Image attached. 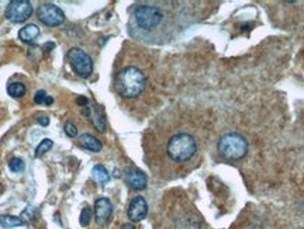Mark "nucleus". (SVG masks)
Segmentation results:
<instances>
[{
  "label": "nucleus",
  "mask_w": 304,
  "mask_h": 229,
  "mask_svg": "<svg viewBox=\"0 0 304 229\" xmlns=\"http://www.w3.org/2000/svg\"><path fill=\"white\" fill-rule=\"evenodd\" d=\"M146 86L145 75L135 66H127L121 69L116 76V90L126 99L139 96Z\"/></svg>",
  "instance_id": "nucleus-1"
},
{
  "label": "nucleus",
  "mask_w": 304,
  "mask_h": 229,
  "mask_svg": "<svg viewBox=\"0 0 304 229\" xmlns=\"http://www.w3.org/2000/svg\"><path fill=\"white\" fill-rule=\"evenodd\" d=\"M196 151L197 145L195 138L192 135L184 134V132L173 135L168 142V147H166L168 156L173 162H179V163L192 159Z\"/></svg>",
  "instance_id": "nucleus-2"
},
{
  "label": "nucleus",
  "mask_w": 304,
  "mask_h": 229,
  "mask_svg": "<svg viewBox=\"0 0 304 229\" xmlns=\"http://www.w3.org/2000/svg\"><path fill=\"white\" fill-rule=\"evenodd\" d=\"M218 152L227 160L242 159L248 152V142L241 134L228 132L218 141Z\"/></svg>",
  "instance_id": "nucleus-3"
},
{
  "label": "nucleus",
  "mask_w": 304,
  "mask_h": 229,
  "mask_svg": "<svg viewBox=\"0 0 304 229\" xmlns=\"http://www.w3.org/2000/svg\"><path fill=\"white\" fill-rule=\"evenodd\" d=\"M68 62L79 77H89L93 72V62L92 58L81 48H72L68 52Z\"/></svg>",
  "instance_id": "nucleus-4"
},
{
  "label": "nucleus",
  "mask_w": 304,
  "mask_h": 229,
  "mask_svg": "<svg viewBox=\"0 0 304 229\" xmlns=\"http://www.w3.org/2000/svg\"><path fill=\"white\" fill-rule=\"evenodd\" d=\"M135 21L141 28L144 30H152L155 27H158L162 21L164 14L159 10L158 7L154 6H138L134 12Z\"/></svg>",
  "instance_id": "nucleus-5"
},
{
  "label": "nucleus",
  "mask_w": 304,
  "mask_h": 229,
  "mask_svg": "<svg viewBox=\"0 0 304 229\" xmlns=\"http://www.w3.org/2000/svg\"><path fill=\"white\" fill-rule=\"evenodd\" d=\"M32 5L28 0H12L6 7L5 16L14 24H21L31 17Z\"/></svg>",
  "instance_id": "nucleus-6"
},
{
  "label": "nucleus",
  "mask_w": 304,
  "mask_h": 229,
  "mask_svg": "<svg viewBox=\"0 0 304 229\" xmlns=\"http://www.w3.org/2000/svg\"><path fill=\"white\" fill-rule=\"evenodd\" d=\"M37 14L40 21L48 27L61 26L65 21V14H63L62 10L58 6H55V5H52V3L41 5L38 7Z\"/></svg>",
  "instance_id": "nucleus-7"
},
{
  "label": "nucleus",
  "mask_w": 304,
  "mask_h": 229,
  "mask_svg": "<svg viewBox=\"0 0 304 229\" xmlns=\"http://www.w3.org/2000/svg\"><path fill=\"white\" fill-rule=\"evenodd\" d=\"M127 214L133 222H139V221L145 219L146 214H148V204H146L145 198L141 197V196L134 197L128 205Z\"/></svg>",
  "instance_id": "nucleus-8"
},
{
  "label": "nucleus",
  "mask_w": 304,
  "mask_h": 229,
  "mask_svg": "<svg viewBox=\"0 0 304 229\" xmlns=\"http://www.w3.org/2000/svg\"><path fill=\"white\" fill-rule=\"evenodd\" d=\"M113 214V205L110 200L106 197H100L95 203V215L96 221L99 225H106L110 221V216Z\"/></svg>",
  "instance_id": "nucleus-9"
},
{
  "label": "nucleus",
  "mask_w": 304,
  "mask_h": 229,
  "mask_svg": "<svg viewBox=\"0 0 304 229\" xmlns=\"http://www.w3.org/2000/svg\"><path fill=\"white\" fill-rule=\"evenodd\" d=\"M126 181L127 185L130 186L131 189H134V190H144L146 187V183H148L146 174L142 170H139V169H130L127 172Z\"/></svg>",
  "instance_id": "nucleus-10"
},
{
  "label": "nucleus",
  "mask_w": 304,
  "mask_h": 229,
  "mask_svg": "<svg viewBox=\"0 0 304 229\" xmlns=\"http://www.w3.org/2000/svg\"><path fill=\"white\" fill-rule=\"evenodd\" d=\"M38 37H40V28L35 24H28L19 31L20 41H23L24 44H32Z\"/></svg>",
  "instance_id": "nucleus-11"
},
{
  "label": "nucleus",
  "mask_w": 304,
  "mask_h": 229,
  "mask_svg": "<svg viewBox=\"0 0 304 229\" xmlns=\"http://www.w3.org/2000/svg\"><path fill=\"white\" fill-rule=\"evenodd\" d=\"M79 145L83 148V149H88L90 152H100L101 151V144L100 141L97 140L96 136L90 134H83L79 136Z\"/></svg>",
  "instance_id": "nucleus-12"
},
{
  "label": "nucleus",
  "mask_w": 304,
  "mask_h": 229,
  "mask_svg": "<svg viewBox=\"0 0 304 229\" xmlns=\"http://www.w3.org/2000/svg\"><path fill=\"white\" fill-rule=\"evenodd\" d=\"M0 225H2V228L12 229L17 228V226H24V221L20 216L2 214L0 215Z\"/></svg>",
  "instance_id": "nucleus-13"
},
{
  "label": "nucleus",
  "mask_w": 304,
  "mask_h": 229,
  "mask_svg": "<svg viewBox=\"0 0 304 229\" xmlns=\"http://www.w3.org/2000/svg\"><path fill=\"white\" fill-rule=\"evenodd\" d=\"M92 177L95 181H97L99 185H106L110 181V174H108L107 169L104 166L101 165H96L93 169H92Z\"/></svg>",
  "instance_id": "nucleus-14"
},
{
  "label": "nucleus",
  "mask_w": 304,
  "mask_h": 229,
  "mask_svg": "<svg viewBox=\"0 0 304 229\" xmlns=\"http://www.w3.org/2000/svg\"><path fill=\"white\" fill-rule=\"evenodd\" d=\"M7 93L13 99H20L25 95V86L21 82H13L7 86Z\"/></svg>",
  "instance_id": "nucleus-15"
},
{
  "label": "nucleus",
  "mask_w": 304,
  "mask_h": 229,
  "mask_svg": "<svg viewBox=\"0 0 304 229\" xmlns=\"http://www.w3.org/2000/svg\"><path fill=\"white\" fill-rule=\"evenodd\" d=\"M88 114L92 115V120H93V124H95V127L99 129V131H104L106 129V122H104V118H103V115L99 113V108H96L93 113H90L88 111Z\"/></svg>",
  "instance_id": "nucleus-16"
},
{
  "label": "nucleus",
  "mask_w": 304,
  "mask_h": 229,
  "mask_svg": "<svg viewBox=\"0 0 304 229\" xmlns=\"http://www.w3.org/2000/svg\"><path fill=\"white\" fill-rule=\"evenodd\" d=\"M52 145H54V142L51 140H48V138L41 141L40 145L37 147V149H35V158H41L43 155H45V153L48 152L51 148H52Z\"/></svg>",
  "instance_id": "nucleus-17"
},
{
  "label": "nucleus",
  "mask_w": 304,
  "mask_h": 229,
  "mask_svg": "<svg viewBox=\"0 0 304 229\" xmlns=\"http://www.w3.org/2000/svg\"><path fill=\"white\" fill-rule=\"evenodd\" d=\"M34 102L35 104H47V106H51L54 103V99L45 93V90H38L35 96H34Z\"/></svg>",
  "instance_id": "nucleus-18"
},
{
  "label": "nucleus",
  "mask_w": 304,
  "mask_h": 229,
  "mask_svg": "<svg viewBox=\"0 0 304 229\" xmlns=\"http://www.w3.org/2000/svg\"><path fill=\"white\" fill-rule=\"evenodd\" d=\"M24 167H25L24 160L20 159V158H12V159L9 160V169H10L13 173L23 172Z\"/></svg>",
  "instance_id": "nucleus-19"
},
{
  "label": "nucleus",
  "mask_w": 304,
  "mask_h": 229,
  "mask_svg": "<svg viewBox=\"0 0 304 229\" xmlns=\"http://www.w3.org/2000/svg\"><path fill=\"white\" fill-rule=\"evenodd\" d=\"M90 219H92V210L89 207H85L81 212V216H79V223L82 226H88L90 223Z\"/></svg>",
  "instance_id": "nucleus-20"
},
{
  "label": "nucleus",
  "mask_w": 304,
  "mask_h": 229,
  "mask_svg": "<svg viewBox=\"0 0 304 229\" xmlns=\"http://www.w3.org/2000/svg\"><path fill=\"white\" fill-rule=\"evenodd\" d=\"M63 131H65V134L68 135L69 138H75L76 135H78V128L73 122H65V127H63Z\"/></svg>",
  "instance_id": "nucleus-21"
},
{
  "label": "nucleus",
  "mask_w": 304,
  "mask_h": 229,
  "mask_svg": "<svg viewBox=\"0 0 304 229\" xmlns=\"http://www.w3.org/2000/svg\"><path fill=\"white\" fill-rule=\"evenodd\" d=\"M37 121L40 125H43V127H47L48 124H50V118L47 117V115H40L37 118Z\"/></svg>",
  "instance_id": "nucleus-22"
},
{
  "label": "nucleus",
  "mask_w": 304,
  "mask_h": 229,
  "mask_svg": "<svg viewBox=\"0 0 304 229\" xmlns=\"http://www.w3.org/2000/svg\"><path fill=\"white\" fill-rule=\"evenodd\" d=\"M76 103L81 106V107H88V99L86 97H83V96H79L78 99H76Z\"/></svg>",
  "instance_id": "nucleus-23"
},
{
  "label": "nucleus",
  "mask_w": 304,
  "mask_h": 229,
  "mask_svg": "<svg viewBox=\"0 0 304 229\" xmlns=\"http://www.w3.org/2000/svg\"><path fill=\"white\" fill-rule=\"evenodd\" d=\"M54 48H55V44H54V42H47V44L44 45L45 51H51V50H54Z\"/></svg>",
  "instance_id": "nucleus-24"
},
{
  "label": "nucleus",
  "mask_w": 304,
  "mask_h": 229,
  "mask_svg": "<svg viewBox=\"0 0 304 229\" xmlns=\"http://www.w3.org/2000/svg\"><path fill=\"white\" fill-rule=\"evenodd\" d=\"M123 229H135V228H134L133 223H126V225H123Z\"/></svg>",
  "instance_id": "nucleus-25"
}]
</instances>
